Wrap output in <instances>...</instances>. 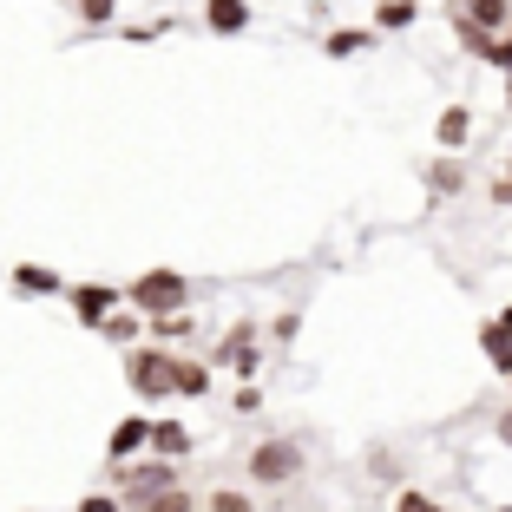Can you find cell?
<instances>
[{"label":"cell","mask_w":512,"mask_h":512,"mask_svg":"<svg viewBox=\"0 0 512 512\" xmlns=\"http://www.w3.org/2000/svg\"><path fill=\"white\" fill-rule=\"evenodd\" d=\"M493 322H499V329H512V302H506V309H499V316H493Z\"/></svg>","instance_id":"cell-30"},{"label":"cell","mask_w":512,"mask_h":512,"mask_svg":"<svg viewBox=\"0 0 512 512\" xmlns=\"http://www.w3.org/2000/svg\"><path fill=\"white\" fill-rule=\"evenodd\" d=\"M309 473V447L296 434H263L250 447V486H296Z\"/></svg>","instance_id":"cell-1"},{"label":"cell","mask_w":512,"mask_h":512,"mask_svg":"<svg viewBox=\"0 0 512 512\" xmlns=\"http://www.w3.org/2000/svg\"><path fill=\"white\" fill-rule=\"evenodd\" d=\"M158 33H171V20H151V27H125V40H158Z\"/></svg>","instance_id":"cell-28"},{"label":"cell","mask_w":512,"mask_h":512,"mask_svg":"<svg viewBox=\"0 0 512 512\" xmlns=\"http://www.w3.org/2000/svg\"><path fill=\"white\" fill-rule=\"evenodd\" d=\"M375 40H381L375 27H335L329 40H322V53H329V60H355V53H368Z\"/></svg>","instance_id":"cell-13"},{"label":"cell","mask_w":512,"mask_h":512,"mask_svg":"<svg viewBox=\"0 0 512 512\" xmlns=\"http://www.w3.org/2000/svg\"><path fill=\"white\" fill-rule=\"evenodd\" d=\"M394 512H447V506H440L434 493H421V486H407V493L394 499Z\"/></svg>","instance_id":"cell-23"},{"label":"cell","mask_w":512,"mask_h":512,"mask_svg":"<svg viewBox=\"0 0 512 512\" xmlns=\"http://www.w3.org/2000/svg\"><path fill=\"white\" fill-rule=\"evenodd\" d=\"M427 191H434V197H460V191H467V165H460V158L427 165Z\"/></svg>","instance_id":"cell-15"},{"label":"cell","mask_w":512,"mask_h":512,"mask_svg":"<svg viewBox=\"0 0 512 512\" xmlns=\"http://www.w3.org/2000/svg\"><path fill=\"white\" fill-rule=\"evenodd\" d=\"M66 302H73V322H79V329L99 335L112 316H119V302H125V296H119L112 283H73V289H66Z\"/></svg>","instance_id":"cell-6"},{"label":"cell","mask_w":512,"mask_h":512,"mask_svg":"<svg viewBox=\"0 0 512 512\" xmlns=\"http://www.w3.org/2000/svg\"><path fill=\"white\" fill-rule=\"evenodd\" d=\"M453 20H460V27H480V33H499V40H506V27H512V0H453Z\"/></svg>","instance_id":"cell-7"},{"label":"cell","mask_w":512,"mask_h":512,"mask_svg":"<svg viewBox=\"0 0 512 512\" xmlns=\"http://www.w3.org/2000/svg\"><path fill=\"white\" fill-rule=\"evenodd\" d=\"M506 171H512V165H506Z\"/></svg>","instance_id":"cell-32"},{"label":"cell","mask_w":512,"mask_h":512,"mask_svg":"<svg viewBox=\"0 0 512 512\" xmlns=\"http://www.w3.org/2000/svg\"><path fill=\"white\" fill-rule=\"evenodd\" d=\"M506 40H512V27H506Z\"/></svg>","instance_id":"cell-31"},{"label":"cell","mask_w":512,"mask_h":512,"mask_svg":"<svg viewBox=\"0 0 512 512\" xmlns=\"http://www.w3.org/2000/svg\"><path fill=\"white\" fill-rule=\"evenodd\" d=\"M73 14L86 20V27H106V20L119 14V0H73Z\"/></svg>","instance_id":"cell-22"},{"label":"cell","mask_w":512,"mask_h":512,"mask_svg":"<svg viewBox=\"0 0 512 512\" xmlns=\"http://www.w3.org/2000/svg\"><path fill=\"white\" fill-rule=\"evenodd\" d=\"M99 335H106L112 348H138V335H145V316H125V309H119V316H112Z\"/></svg>","instance_id":"cell-20"},{"label":"cell","mask_w":512,"mask_h":512,"mask_svg":"<svg viewBox=\"0 0 512 512\" xmlns=\"http://www.w3.org/2000/svg\"><path fill=\"white\" fill-rule=\"evenodd\" d=\"M421 20V0H381L375 7V33H407Z\"/></svg>","instance_id":"cell-14"},{"label":"cell","mask_w":512,"mask_h":512,"mask_svg":"<svg viewBox=\"0 0 512 512\" xmlns=\"http://www.w3.org/2000/svg\"><path fill=\"white\" fill-rule=\"evenodd\" d=\"M250 0H204V27L217 33V40H237V33H250Z\"/></svg>","instance_id":"cell-9"},{"label":"cell","mask_w":512,"mask_h":512,"mask_svg":"<svg viewBox=\"0 0 512 512\" xmlns=\"http://www.w3.org/2000/svg\"><path fill=\"white\" fill-rule=\"evenodd\" d=\"M204 512H256V499L243 493V486H211V493H204Z\"/></svg>","instance_id":"cell-19"},{"label":"cell","mask_w":512,"mask_h":512,"mask_svg":"<svg viewBox=\"0 0 512 512\" xmlns=\"http://www.w3.org/2000/svg\"><path fill=\"white\" fill-rule=\"evenodd\" d=\"M79 512H125V506H119V493H86Z\"/></svg>","instance_id":"cell-24"},{"label":"cell","mask_w":512,"mask_h":512,"mask_svg":"<svg viewBox=\"0 0 512 512\" xmlns=\"http://www.w3.org/2000/svg\"><path fill=\"white\" fill-rule=\"evenodd\" d=\"M7 283H14V296H60L66 276L46 270V263H14V270H7Z\"/></svg>","instance_id":"cell-10"},{"label":"cell","mask_w":512,"mask_h":512,"mask_svg":"<svg viewBox=\"0 0 512 512\" xmlns=\"http://www.w3.org/2000/svg\"><path fill=\"white\" fill-rule=\"evenodd\" d=\"M434 138H440L447 151H460V145L473 138V112H467V106H447V112H440V125H434Z\"/></svg>","instance_id":"cell-17"},{"label":"cell","mask_w":512,"mask_h":512,"mask_svg":"<svg viewBox=\"0 0 512 512\" xmlns=\"http://www.w3.org/2000/svg\"><path fill=\"white\" fill-rule=\"evenodd\" d=\"M178 394H184V401H204V394H211V362L178 355Z\"/></svg>","instance_id":"cell-16"},{"label":"cell","mask_w":512,"mask_h":512,"mask_svg":"<svg viewBox=\"0 0 512 512\" xmlns=\"http://www.w3.org/2000/svg\"><path fill=\"white\" fill-rule=\"evenodd\" d=\"M493 434H499V447H512V407H506V414L493 421Z\"/></svg>","instance_id":"cell-29"},{"label":"cell","mask_w":512,"mask_h":512,"mask_svg":"<svg viewBox=\"0 0 512 512\" xmlns=\"http://www.w3.org/2000/svg\"><path fill=\"white\" fill-rule=\"evenodd\" d=\"M125 302H132V316H145V322L184 316V309H191V276L184 270H145L132 289H125Z\"/></svg>","instance_id":"cell-2"},{"label":"cell","mask_w":512,"mask_h":512,"mask_svg":"<svg viewBox=\"0 0 512 512\" xmlns=\"http://www.w3.org/2000/svg\"><path fill=\"white\" fill-rule=\"evenodd\" d=\"M486 191H493V204H506V211H512V171H499V178L486 184Z\"/></svg>","instance_id":"cell-27"},{"label":"cell","mask_w":512,"mask_h":512,"mask_svg":"<svg viewBox=\"0 0 512 512\" xmlns=\"http://www.w3.org/2000/svg\"><path fill=\"white\" fill-rule=\"evenodd\" d=\"M256 407H263V388H256V381H243V388H237V414H256Z\"/></svg>","instance_id":"cell-25"},{"label":"cell","mask_w":512,"mask_h":512,"mask_svg":"<svg viewBox=\"0 0 512 512\" xmlns=\"http://www.w3.org/2000/svg\"><path fill=\"white\" fill-rule=\"evenodd\" d=\"M191 447H197V434L184 421H151V453H158V460H171V467H178Z\"/></svg>","instance_id":"cell-11"},{"label":"cell","mask_w":512,"mask_h":512,"mask_svg":"<svg viewBox=\"0 0 512 512\" xmlns=\"http://www.w3.org/2000/svg\"><path fill=\"white\" fill-rule=\"evenodd\" d=\"M112 486H119V506L138 512L145 499H158L165 486H184V480H178V467H171V460H158V453H138V460L112 467Z\"/></svg>","instance_id":"cell-3"},{"label":"cell","mask_w":512,"mask_h":512,"mask_svg":"<svg viewBox=\"0 0 512 512\" xmlns=\"http://www.w3.org/2000/svg\"><path fill=\"white\" fill-rule=\"evenodd\" d=\"M106 453H112V467H125V460H138V453H151V414H125V421L112 427Z\"/></svg>","instance_id":"cell-8"},{"label":"cell","mask_w":512,"mask_h":512,"mask_svg":"<svg viewBox=\"0 0 512 512\" xmlns=\"http://www.w3.org/2000/svg\"><path fill=\"white\" fill-rule=\"evenodd\" d=\"M125 388L145 394V401H165V394H178V355H171V348H151V342L125 348Z\"/></svg>","instance_id":"cell-4"},{"label":"cell","mask_w":512,"mask_h":512,"mask_svg":"<svg viewBox=\"0 0 512 512\" xmlns=\"http://www.w3.org/2000/svg\"><path fill=\"white\" fill-rule=\"evenodd\" d=\"M480 355H486V368H493V375H506V381H512V329L486 322V329H480Z\"/></svg>","instance_id":"cell-12"},{"label":"cell","mask_w":512,"mask_h":512,"mask_svg":"<svg viewBox=\"0 0 512 512\" xmlns=\"http://www.w3.org/2000/svg\"><path fill=\"white\" fill-rule=\"evenodd\" d=\"M296 329H302V316L289 309V316H276V329H270V335H276V342H296Z\"/></svg>","instance_id":"cell-26"},{"label":"cell","mask_w":512,"mask_h":512,"mask_svg":"<svg viewBox=\"0 0 512 512\" xmlns=\"http://www.w3.org/2000/svg\"><path fill=\"white\" fill-rule=\"evenodd\" d=\"M138 512H197V493H191V486H165V493L145 499Z\"/></svg>","instance_id":"cell-21"},{"label":"cell","mask_w":512,"mask_h":512,"mask_svg":"<svg viewBox=\"0 0 512 512\" xmlns=\"http://www.w3.org/2000/svg\"><path fill=\"white\" fill-rule=\"evenodd\" d=\"M256 362H263V335H256V322H230L224 342H217V355H211V368H230V375L256 381Z\"/></svg>","instance_id":"cell-5"},{"label":"cell","mask_w":512,"mask_h":512,"mask_svg":"<svg viewBox=\"0 0 512 512\" xmlns=\"http://www.w3.org/2000/svg\"><path fill=\"white\" fill-rule=\"evenodd\" d=\"M145 335H151V348H171V342H191L197 322H191V309H184V316H158V322H145Z\"/></svg>","instance_id":"cell-18"}]
</instances>
